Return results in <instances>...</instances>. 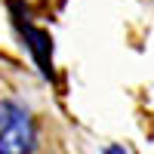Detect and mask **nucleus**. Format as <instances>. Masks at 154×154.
Wrapping results in <instances>:
<instances>
[{
	"label": "nucleus",
	"mask_w": 154,
	"mask_h": 154,
	"mask_svg": "<svg viewBox=\"0 0 154 154\" xmlns=\"http://www.w3.org/2000/svg\"><path fill=\"white\" fill-rule=\"evenodd\" d=\"M37 123L16 99H0V154H34Z\"/></svg>",
	"instance_id": "1"
},
{
	"label": "nucleus",
	"mask_w": 154,
	"mask_h": 154,
	"mask_svg": "<svg viewBox=\"0 0 154 154\" xmlns=\"http://www.w3.org/2000/svg\"><path fill=\"white\" fill-rule=\"evenodd\" d=\"M105 154H126V151H123V148H117V145H108V148H105Z\"/></svg>",
	"instance_id": "2"
}]
</instances>
